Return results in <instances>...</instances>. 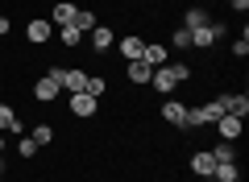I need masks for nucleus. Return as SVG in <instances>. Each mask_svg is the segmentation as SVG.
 Instances as JSON below:
<instances>
[{
	"label": "nucleus",
	"instance_id": "obj_1",
	"mask_svg": "<svg viewBox=\"0 0 249 182\" xmlns=\"http://www.w3.org/2000/svg\"><path fill=\"white\" fill-rule=\"evenodd\" d=\"M50 33H54L50 21H29V29H25V37H29L34 46H46V42H50Z\"/></svg>",
	"mask_w": 249,
	"mask_h": 182
},
{
	"label": "nucleus",
	"instance_id": "obj_2",
	"mask_svg": "<svg viewBox=\"0 0 249 182\" xmlns=\"http://www.w3.org/2000/svg\"><path fill=\"white\" fill-rule=\"evenodd\" d=\"M216 129H220V137H224V141H237V137H241V116L224 112L220 120H216Z\"/></svg>",
	"mask_w": 249,
	"mask_h": 182
},
{
	"label": "nucleus",
	"instance_id": "obj_3",
	"mask_svg": "<svg viewBox=\"0 0 249 182\" xmlns=\"http://www.w3.org/2000/svg\"><path fill=\"white\" fill-rule=\"evenodd\" d=\"M166 54H170V50H166L162 42H150V46L142 50V62H150V66H166V62H170Z\"/></svg>",
	"mask_w": 249,
	"mask_h": 182
},
{
	"label": "nucleus",
	"instance_id": "obj_4",
	"mask_svg": "<svg viewBox=\"0 0 249 182\" xmlns=\"http://www.w3.org/2000/svg\"><path fill=\"white\" fill-rule=\"evenodd\" d=\"M71 112H75V116H91V112H96V96L75 91V96H71Z\"/></svg>",
	"mask_w": 249,
	"mask_h": 182
},
{
	"label": "nucleus",
	"instance_id": "obj_5",
	"mask_svg": "<svg viewBox=\"0 0 249 182\" xmlns=\"http://www.w3.org/2000/svg\"><path fill=\"white\" fill-rule=\"evenodd\" d=\"M191 170H196L199 178H212V170H216V157H212V149H208V153H196V157H191Z\"/></svg>",
	"mask_w": 249,
	"mask_h": 182
},
{
	"label": "nucleus",
	"instance_id": "obj_6",
	"mask_svg": "<svg viewBox=\"0 0 249 182\" xmlns=\"http://www.w3.org/2000/svg\"><path fill=\"white\" fill-rule=\"evenodd\" d=\"M150 75H154V66H150V62H142V58H133V62H129V79H133L137 87H145V83H150Z\"/></svg>",
	"mask_w": 249,
	"mask_h": 182
},
{
	"label": "nucleus",
	"instance_id": "obj_7",
	"mask_svg": "<svg viewBox=\"0 0 249 182\" xmlns=\"http://www.w3.org/2000/svg\"><path fill=\"white\" fill-rule=\"evenodd\" d=\"M62 91H88V75H83V70H67V75H62Z\"/></svg>",
	"mask_w": 249,
	"mask_h": 182
},
{
	"label": "nucleus",
	"instance_id": "obj_8",
	"mask_svg": "<svg viewBox=\"0 0 249 182\" xmlns=\"http://www.w3.org/2000/svg\"><path fill=\"white\" fill-rule=\"evenodd\" d=\"M112 42H116V37H112V29H108V25L91 29V50H112Z\"/></svg>",
	"mask_w": 249,
	"mask_h": 182
},
{
	"label": "nucleus",
	"instance_id": "obj_9",
	"mask_svg": "<svg viewBox=\"0 0 249 182\" xmlns=\"http://www.w3.org/2000/svg\"><path fill=\"white\" fill-rule=\"evenodd\" d=\"M150 83L158 87V91H175V75H170V66H154Z\"/></svg>",
	"mask_w": 249,
	"mask_h": 182
},
{
	"label": "nucleus",
	"instance_id": "obj_10",
	"mask_svg": "<svg viewBox=\"0 0 249 182\" xmlns=\"http://www.w3.org/2000/svg\"><path fill=\"white\" fill-rule=\"evenodd\" d=\"M212 178H216V182H237V178H241V170H237V162H216Z\"/></svg>",
	"mask_w": 249,
	"mask_h": 182
},
{
	"label": "nucleus",
	"instance_id": "obj_11",
	"mask_svg": "<svg viewBox=\"0 0 249 182\" xmlns=\"http://www.w3.org/2000/svg\"><path fill=\"white\" fill-rule=\"evenodd\" d=\"M162 116H166L170 124H178V129H183V116H187V108L178 104V99H166V104H162Z\"/></svg>",
	"mask_w": 249,
	"mask_h": 182
},
{
	"label": "nucleus",
	"instance_id": "obj_12",
	"mask_svg": "<svg viewBox=\"0 0 249 182\" xmlns=\"http://www.w3.org/2000/svg\"><path fill=\"white\" fill-rule=\"evenodd\" d=\"M220 99H224V112H232V116L245 120V112H249V99L245 96H220Z\"/></svg>",
	"mask_w": 249,
	"mask_h": 182
},
{
	"label": "nucleus",
	"instance_id": "obj_13",
	"mask_svg": "<svg viewBox=\"0 0 249 182\" xmlns=\"http://www.w3.org/2000/svg\"><path fill=\"white\" fill-rule=\"evenodd\" d=\"M58 91H62V87H58V83H54V79H50V75H46V79H37V91H34V96H37V99H46V104H50V99H54V96H58Z\"/></svg>",
	"mask_w": 249,
	"mask_h": 182
},
{
	"label": "nucleus",
	"instance_id": "obj_14",
	"mask_svg": "<svg viewBox=\"0 0 249 182\" xmlns=\"http://www.w3.org/2000/svg\"><path fill=\"white\" fill-rule=\"evenodd\" d=\"M142 50H145V42H142V37H121V54H124L129 62H133V58H142Z\"/></svg>",
	"mask_w": 249,
	"mask_h": 182
},
{
	"label": "nucleus",
	"instance_id": "obj_15",
	"mask_svg": "<svg viewBox=\"0 0 249 182\" xmlns=\"http://www.w3.org/2000/svg\"><path fill=\"white\" fill-rule=\"evenodd\" d=\"M0 132H21V124H17V112H13L9 104H0Z\"/></svg>",
	"mask_w": 249,
	"mask_h": 182
},
{
	"label": "nucleus",
	"instance_id": "obj_16",
	"mask_svg": "<svg viewBox=\"0 0 249 182\" xmlns=\"http://www.w3.org/2000/svg\"><path fill=\"white\" fill-rule=\"evenodd\" d=\"M79 33H91L96 29V13H88V9H75V21H71Z\"/></svg>",
	"mask_w": 249,
	"mask_h": 182
},
{
	"label": "nucleus",
	"instance_id": "obj_17",
	"mask_svg": "<svg viewBox=\"0 0 249 182\" xmlns=\"http://www.w3.org/2000/svg\"><path fill=\"white\" fill-rule=\"evenodd\" d=\"M204 25H212L204 9H187V17H183V29H204Z\"/></svg>",
	"mask_w": 249,
	"mask_h": 182
},
{
	"label": "nucleus",
	"instance_id": "obj_18",
	"mask_svg": "<svg viewBox=\"0 0 249 182\" xmlns=\"http://www.w3.org/2000/svg\"><path fill=\"white\" fill-rule=\"evenodd\" d=\"M216 42V33H212V25H204V29H191V46H199V50H208V46Z\"/></svg>",
	"mask_w": 249,
	"mask_h": 182
},
{
	"label": "nucleus",
	"instance_id": "obj_19",
	"mask_svg": "<svg viewBox=\"0 0 249 182\" xmlns=\"http://www.w3.org/2000/svg\"><path fill=\"white\" fill-rule=\"evenodd\" d=\"M199 112H204V124H208V120L216 124V120H220V116H224V99H212V104H204V108H199Z\"/></svg>",
	"mask_w": 249,
	"mask_h": 182
},
{
	"label": "nucleus",
	"instance_id": "obj_20",
	"mask_svg": "<svg viewBox=\"0 0 249 182\" xmlns=\"http://www.w3.org/2000/svg\"><path fill=\"white\" fill-rule=\"evenodd\" d=\"M54 21H58V25H71L75 21V4H54Z\"/></svg>",
	"mask_w": 249,
	"mask_h": 182
},
{
	"label": "nucleus",
	"instance_id": "obj_21",
	"mask_svg": "<svg viewBox=\"0 0 249 182\" xmlns=\"http://www.w3.org/2000/svg\"><path fill=\"white\" fill-rule=\"evenodd\" d=\"M170 66V75H175V83H187V79H191V66H187V62H166Z\"/></svg>",
	"mask_w": 249,
	"mask_h": 182
},
{
	"label": "nucleus",
	"instance_id": "obj_22",
	"mask_svg": "<svg viewBox=\"0 0 249 182\" xmlns=\"http://www.w3.org/2000/svg\"><path fill=\"white\" fill-rule=\"evenodd\" d=\"M104 91H108V83H104V79H100V75H88V96H104Z\"/></svg>",
	"mask_w": 249,
	"mask_h": 182
},
{
	"label": "nucleus",
	"instance_id": "obj_23",
	"mask_svg": "<svg viewBox=\"0 0 249 182\" xmlns=\"http://www.w3.org/2000/svg\"><path fill=\"white\" fill-rule=\"evenodd\" d=\"M34 141H37V149L50 145V141H54V129H50V124H37V129H34Z\"/></svg>",
	"mask_w": 249,
	"mask_h": 182
},
{
	"label": "nucleus",
	"instance_id": "obj_24",
	"mask_svg": "<svg viewBox=\"0 0 249 182\" xmlns=\"http://www.w3.org/2000/svg\"><path fill=\"white\" fill-rule=\"evenodd\" d=\"M204 124V112L199 108H187V116H183V129H199Z\"/></svg>",
	"mask_w": 249,
	"mask_h": 182
},
{
	"label": "nucleus",
	"instance_id": "obj_25",
	"mask_svg": "<svg viewBox=\"0 0 249 182\" xmlns=\"http://www.w3.org/2000/svg\"><path fill=\"white\" fill-rule=\"evenodd\" d=\"M62 42H67V46H71V50H75V46L83 42V33H79V29H75V25H62Z\"/></svg>",
	"mask_w": 249,
	"mask_h": 182
},
{
	"label": "nucleus",
	"instance_id": "obj_26",
	"mask_svg": "<svg viewBox=\"0 0 249 182\" xmlns=\"http://www.w3.org/2000/svg\"><path fill=\"white\" fill-rule=\"evenodd\" d=\"M212 157L216 162H232V141H220V145L212 149Z\"/></svg>",
	"mask_w": 249,
	"mask_h": 182
},
{
	"label": "nucleus",
	"instance_id": "obj_27",
	"mask_svg": "<svg viewBox=\"0 0 249 182\" xmlns=\"http://www.w3.org/2000/svg\"><path fill=\"white\" fill-rule=\"evenodd\" d=\"M187 46H191V29L178 25V29H175V50H187Z\"/></svg>",
	"mask_w": 249,
	"mask_h": 182
},
{
	"label": "nucleus",
	"instance_id": "obj_28",
	"mask_svg": "<svg viewBox=\"0 0 249 182\" xmlns=\"http://www.w3.org/2000/svg\"><path fill=\"white\" fill-rule=\"evenodd\" d=\"M17 153H21V157H34V153H37V141H34V137H25V141L17 145Z\"/></svg>",
	"mask_w": 249,
	"mask_h": 182
},
{
	"label": "nucleus",
	"instance_id": "obj_29",
	"mask_svg": "<svg viewBox=\"0 0 249 182\" xmlns=\"http://www.w3.org/2000/svg\"><path fill=\"white\" fill-rule=\"evenodd\" d=\"M232 9H237V13H245V9H249V0H232Z\"/></svg>",
	"mask_w": 249,
	"mask_h": 182
},
{
	"label": "nucleus",
	"instance_id": "obj_30",
	"mask_svg": "<svg viewBox=\"0 0 249 182\" xmlns=\"http://www.w3.org/2000/svg\"><path fill=\"white\" fill-rule=\"evenodd\" d=\"M0 174H4V157H0Z\"/></svg>",
	"mask_w": 249,
	"mask_h": 182
},
{
	"label": "nucleus",
	"instance_id": "obj_31",
	"mask_svg": "<svg viewBox=\"0 0 249 182\" xmlns=\"http://www.w3.org/2000/svg\"><path fill=\"white\" fill-rule=\"evenodd\" d=\"M0 153H4V137H0Z\"/></svg>",
	"mask_w": 249,
	"mask_h": 182
}]
</instances>
